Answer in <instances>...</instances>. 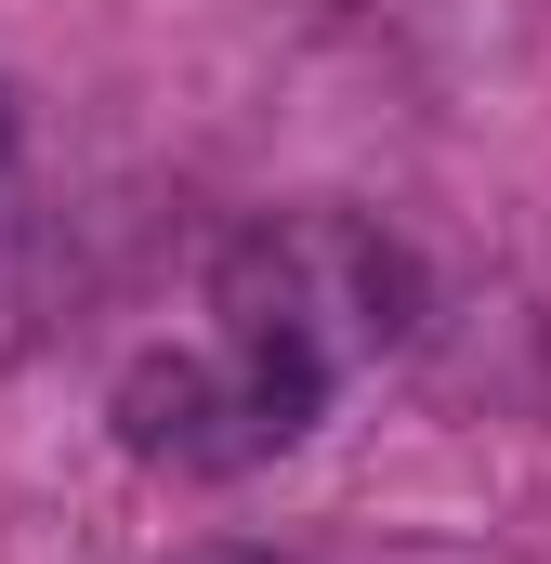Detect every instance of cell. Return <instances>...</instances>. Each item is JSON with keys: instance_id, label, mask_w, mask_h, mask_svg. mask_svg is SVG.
Returning <instances> with one entry per match:
<instances>
[{"instance_id": "cell-1", "label": "cell", "mask_w": 551, "mask_h": 564, "mask_svg": "<svg viewBox=\"0 0 551 564\" xmlns=\"http://www.w3.org/2000/svg\"><path fill=\"white\" fill-rule=\"evenodd\" d=\"M224 315L289 328L315 355H381V341H408V263L368 224H276L224 263Z\"/></svg>"}, {"instance_id": "cell-2", "label": "cell", "mask_w": 551, "mask_h": 564, "mask_svg": "<svg viewBox=\"0 0 551 564\" xmlns=\"http://www.w3.org/2000/svg\"><path fill=\"white\" fill-rule=\"evenodd\" d=\"M119 446H132V459H171V473H237V459H263V421H250L237 368H210V355H144L132 381H119Z\"/></svg>"}, {"instance_id": "cell-3", "label": "cell", "mask_w": 551, "mask_h": 564, "mask_svg": "<svg viewBox=\"0 0 551 564\" xmlns=\"http://www.w3.org/2000/svg\"><path fill=\"white\" fill-rule=\"evenodd\" d=\"M0 171H13V106H0Z\"/></svg>"}]
</instances>
